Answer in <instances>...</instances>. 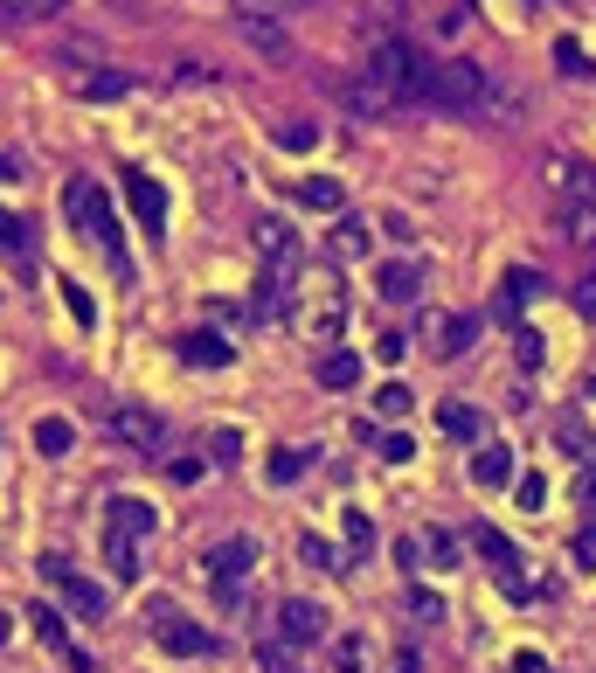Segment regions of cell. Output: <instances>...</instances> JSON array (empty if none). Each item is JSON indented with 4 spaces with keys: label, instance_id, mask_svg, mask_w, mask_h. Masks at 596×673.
Returning a JSON list of instances; mask_svg holds the SVG:
<instances>
[{
    "label": "cell",
    "instance_id": "cell-1",
    "mask_svg": "<svg viewBox=\"0 0 596 673\" xmlns=\"http://www.w3.org/2000/svg\"><path fill=\"white\" fill-rule=\"evenodd\" d=\"M493 98V77H486V63H472V56H444V63L423 70V90H417V105H431V111H486Z\"/></svg>",
    "mask_w": 596,
    "mask_h": 673
},
{
    "label": "cell",
    "instance_id": "cell-2",
    "mask_svg": "<svg viewBox=\"0 0 596 673\" xmlns=\"http://www.w3.org/2000/svg\"><path fill=\"white\" fill-rule=\"evenodd\" d=\"M423 70H431V63H423V56L409 49L402 35H388V42H375V49H368L361 77H368V84H382L388 98H396V111H402V105H417V90H423Z\"/></svg>",
    "mask_w": 596,
    "mask_h": 673
},
{
    "label": "cell",
    "instance_id": "cell-3",
    "mask_svg": "<svg viewBox=\"0 0 596 673\" xmlns=\"http://www.w3.org/2000/svg\"><path fill=\"white\" fill-rule=\"evenodd\" d=\"M63 216L70 222H77V230L84 236H98L104 243V257H111V265H119L125 271V243H119V216H111V195L98 188V181H63Z\"/></svg>",
    "mask_w": 596,
    "mask_h": 673
},
{
    "label": "cell",
    "instance_id": "cell-4",
    "mask_svg": "<svg viewBox=\"0 0 596 673\" xmlns=\"http://www.w3.org/2000/svg\"><path fill=\"white\" fill-rule=\"evenodd\" d=\"M35 570H42L49 584L63 590V604L77 611V619H104V611H111L104 584H90V576H77V563H70V555H55V549H49V555H42V563H35Z\"/></svg>",
    "mask_w": 596,
    "mask_h": 673
},
{
    "label": "cell",
    "instance_id": "cell-5",
    "mask_svg": "<svg viewBox=\"0 0 596 673\" xmlns=\"http://www.w3.org/2000/svg\"><path fill=\"white\" fill-rule=\"evenodd\" d=\"M104 431L119 438L125 452H153V444L166 438V424H160L146 403H111V409H104Z\"/></svg>",
    "mask_w": 596,
    "mask_h": 673
},
{
    "label": "cell",
    "instance_id": "cell-6",
    "mask_svg": "<svg viewBox=\"0 0 596 673\" xmlns=\"http://www.w3.org/2000/svg\"><path fill=\"white\" fill-rule=\"evenodd\" d=\"M153 639H160V652H174V660H215V632H201V625H188V619H174V611H153Z\"/></svg>",
    "mask_w": 596,
    "mask_h": 673
},
{
    "label": "cell",
    "instance_id": "cell-7",
    "mask_svg": "<svg viewBox=\"0 0 596 673\" xmlns=\"http://www.w3.org/2000/svg\"><path fill=\"white\" fill-rule=\"evenodd\" d=\"M201 570L215 576V590H236V584H244V576L257 570V541H250V535H229V541H215V549L201 555Z\"/></svg>",
    "mask_w": 596,
    "mask_h": 673
},
{
    "label": "cell",
    "instance_id": "cell-8",
    "mask_svg": "<svg viewBox=\"0 0 596 673\" xmlns=\"http://www.w3.org/2000/svg\"><path fill=\"white\" fill-rule=\"evenodd\" d=\"M277 639L320 646L326 639V604H312V597H285V604H277Z\"/></svg>",
    "mask_w": 596,
    "mask_h": 673
},
{
    "label": "cell",
    "instance_id": "cell-9",
    "mask_svg": "<svg viewBox=\"0 0 596 673\" xmlns=\"http://www.w3.org/2000/svg\"><path fill=\"white\" fill-rule=\"evenodd\" d=\"M534 292H542V271H527V265H513L507 278H499V292H493V320L520 333V306H527V298H534Z\"/></svg>",
    "mask_w": 596,
    "mask_h": 673
},
{
    "label": "cell",
    "instance_id": "cell-10",
    "mask_svg": "<svg viewBox=\"0 0 596 673\" xmlns=\"http://www.w3.org/2000/svg\"><path fill=\"white\" fill-rule=\"evenodd\" d=\"M250 236H257V257H264L271 271H298V230H291L285 216H264Z\"/></svg>",
    "mask_w": 596,
    "mask_h": 673
},
{
    "label": "cell",
    "instance_id": "cell-11",
    "mask_svg": "<svg viewBox=\"0 0 596 673\" xmlns=\"http://www.w3.org/2000/svg\"><path fill=\"white\" fill-rule=\"evenodd\" d=\"M125 201H133V216H139L146 236L166 230V188H160L153 174H139V167H133V174H125Z\"/></svg>",
    "mask_w": 596,
    "mask_h": 673
},
{
    "label": "cell",
    "instance_id": "cell-12",
    "mask_svg": "<svg viewBox=\"0 0 596 673\" xmlns=\"http://www.w3.org/2000/svg\"><path fill=\"white\" fill-rule=\"evenodd\" d=\"M472 549H479V555L493 563L499 590H507V597H527V584H520V570H513L520 555H513V541H507V535H499V528H479V535H472Z\"/></svg>",
    "mask_w": 596,
    "mask_h": 673
},
{
    "label": "cell",
    "instance_id": "cell-13",
    "mask_svg": "<svg viewBox=\"0 0 596 673\" xmlns=\"http://www.w3.org/2000/svg\"><path fill=\"white\" fill-rule=\"evenodd\" d=\"M104 521H111L119 535H153V528H160V514L146 507L139 493H119V500H104Z\"/></svg>",
    "mask_w": 596,
    "mask_h": 673
},
{
    "label": "cell",
    "instance_id": "cell-14",
    "mask_svg": "<svg viewBox=\"0 0 596 673\" xmlns=\"http://www.w3.org/2000/svg\"><path fill=\"white\" fill-rule=\"evenodd\" d=\"M236 35H244L250 49H264L271 63H291V42H285V28H277L271 14H244V22H236Z\"/></svg>",
    "mask_w": 596,
    "mask_h": 673
},
{
    "label": "cell",
    "instance_id": "cell-15",
    "mask_svg": "<svg viewBox=\"0 0 596 673\" xmlns=\"http://www.w3.org/2000/svg\"><path fill=\"white\" fill-rule=\"evenodd\" d=\"M375 292H382V298H396V306H409V298L423 292V265H409V257L382 265V271H375Z\"/></svg>",
    "mask_w": 596,
    "mask_h": 673
},
{
    "label": "cell",
    "instance_id": "cell-16",
    "mask_svg": "<svg viewBox=\"0 0 596 673\" xmlns=\"http://www.w3.org/2000/svg\"><path fill=\"white\" fill-rule=\"evenodd\" d=\"M368 236H375V230H368V216H340V222H333V236H326V250L340 257V265H353V257H368Z\"/></svg>",
    "mask_w": 596,
    "mask_h": 673
},
{
    "label": "cell",
    "instance_id": "cell-17",
    "mask_svg": "<svg viewBox=\"0 0 596 673\" xmlns=\"http://www.w3.org/2000/svg\"><path fill=\"white\" fill-rule=\"evenodd\" d=\"M431 333H437V354H444V362H458V354L479 341V320H472V313H451V320H431Z\"/></svg>",
    "mask_w": 596,
    "mask_h": 673
},
{
    "label": "cell",
    "instance_id": "cell-18",
    "mask_svg": "<svg viewBox=\"0 0 596 673\" xmlns=\"http://www.w3.org/2000/svg\"><path fill=\"white\" fill-rule=\"evenodd\" d=\"M229 341H222V333H188V341H181V362L188 368H229Z\"/></svg>",
    "mask_w": 596,
    "mask_h": 673
},
{
    "label": "cell",
    "instance_id": "cell-19",
    "mask_svg": "<svg viewBox=\"0 0 596 673\" xmlns=\"http://www.w3.org/2000/svg\"><path fill=\"white\" fill-rule=\"evenodd\" d=\"M104 563L119 584H133L139 576V535H119V528H104Z\"/></svg>",
    "mask_w": 596,
    "mask_h": 673
},
{
    "label": "cell",
    "instance_id": "cell-20",
    "mask_svg": "<svg viewBox=\"0 0 596 673\" xmlns=\"http://www.w3.org/2000/svg\"><path fill=\"white\" fill-rule=\"evenodd\" d=\"M472 479L479 486H507L513 479V452H507V444H479V452H472Z\"/></svg>",
    "mask_w": 596,
    "mask_h": 673
},
{
    "label": "cell",
    "instance_id": "cell-21",
    "mask_svg": "<svg viewBox=\"0 0 596 673\" xmlns=\"http://www.w3.org/2000/svg\"><path fill=\"white\" fill-rule=\"evenodd\" d=\"M298 201H306L312 216H340L347 209V195H340V181H326V174H312V181H298Z\"/></svg>",
    "mask_w": 596,
    "mask_h": 673
},
{
    "label": "cell",
    "instance_id": "cell-22",
    "mask_svg": "<svg viewBox=\"0 0 596 673\" xmlns=\"http://www.w3.org/2000/svg\"><path fill=\"white\" fill-rule=\"evenodd\" d=\"M437 431H444V438H472V444H479L486 417H479L472 403H437Z\"/></svg>",
    "mask_w": 596,
    "mask_h": 673
},
{
    "label": "cell",
    "instance_id": "cell-23",
    "mask_svg": "<svg viewBox=\"0 0 596 673\" xmlns=\"http://www.w3.org/2000/svg\"><path fill=\"white\" fill-rule=\"evenodd\" d=\"M340 541H347V563H361V555L375 549V521L361 507H340Z\"/></svg>",
    "mask_w": 596,
    "mask_h": 673
},
{
    "label": "cell",
    "instance_id": "cell-24",
    "mask_svg": "<svg viewBox=\"0 0 596 673\" xmlns=\"http://www.w3.org/2000/svg\"><path fill=\"white\" fill-rule=\"evenodd\" d=\"M562 236L596 250V201H562Z\"/></svg>",
    "mask_w": 596,
    "mask_h": 673
},
{
    "label": "cell",
    "instance_id": "cell-25",
    "mask_svg": "<svg viewBox=\"0 0 596 673\" xmlns=\"http://www.w3.org/2000/svg\"><path fill=\"white\" fill-rule=\"evenodd\" d=\"M125 90H133V77H125V70H84L77 77V98H125Z\"/></svg>",
    "mask_w": 596,
    "mask_h": 673
},
{
    "label": "cell",
    "instance_id": "cell-26",
    "mask_svg": "<svg viewBox=\"0 0 596 673\" xmlns=\"http://www.w3.org/2000/svg\"><path fill=\"white\" fill-rule=\"evenodd\" d=\"M320 382L326 389H353V382H361V354H347V347L320 354Z\"/></svg>",
    "mask_w": 596,
    "mask_h": 673
},
{
    "label": "cell",
    "instance_id": "cell-27",
    "mask_svg": "<svg viewBox=\"0 0 596 673\" xmlns=\"http://www.w3.org/2000/svg\"><path fill=\"white\" fill-rule=\"evenodd\" d=\"M271 139L285 146V154H312V146H320V125H312V119H277Z\"/></svg>",
    "mask_w": 596,
    "mask_h": 673
},
{
    "label": "cell",
    "instance_id": "cell-28",
    "mask_svg": "<svg viewBox=\"0 0 596 673\" xmlns=\"http://www.w3.org/2000/svg\"><path fill=\"white\" fill-rule=\"evenodd\" d=\"M257 666H264V673H298V646L277 639V632H264V639H257Z\"/></svg>",
    "mask_w": 596,
    "mask_h": 673
},
{
    "label": "cell",
    "instance_id": "cell-29",
    "mask_svg": "<svg viewBox=\"0 0 596 673\" xmlns=\"http://www.w3.org/2000/svg\"><path fill=\"white\" fill-rule=\"evenodd\" d=\"M298 555H306L312 570H326V576H340V570H353V563H347V549H333L326 535H306V541H298Z\"/></svg>",
    "mask_w": 596,
    "mask_h": 673
},
{
    "label": "cell",
    "instance_id": "cell-30",
    "mask_svg": "<svg viewBox=\"0 0 596 673\" xmlns=\"http://www.w3.org/2000/svg\"><path fill=\"white\" fill-rule=\"evenodd\" d=\"M70 438H77V431H70V417H42V424H35V452H42V458H63Z\"/></svg>",
    "mask_w": 596,
    "mask_h": 673
},
{
    "label": "cell",
    "instance_id": "cell-31",
    "mask_svg": "<svg viewBox=\"0 0 596 673\" xmlns=\"http://www.w3.org/2000/svg\"><path fill=\"white\" fill-rule=\"evenodd\" d=\"M28 619H35V639H42L49 652H70V632H63V611H49V604H35V611H28Z\"/></svg>",
    "mask_w": 596,
    "mask_h": 673
},
{
    "label": "cell",
    "instance_id": "cell-32",
    "mask_svg": "<svg viewBox=\"0 0 596 673\" xmlns=\"http://www.w3.org/2000/svg\"><path fill=\"white\" fill-rule=\"evenodd\" d=\"M423 555H431V570H458V535H444V528H423Z\"/></svg>",
    "mask_w": 596,
    "mask_h": 673
},
{
    "label": "cell",
    "instance_id": "cell-33",
    "mask_svg": "<svg viewBox=\"0 0 596 673\" xmlns=\"http://www.w3.org/2000/svg\"><path fill=\"white\" fill-rule=\"evenodd\" d=\"M271 486H291V479H306V452H298V444H285V452H271Z\"/></svg>",
    "mask_w": 596,
    "mask_h": 673
},
{
    "label": "cell",
    "instance_id": "cell-34",
    "mask_svg": "<svg viewBox=\"0 0 596 673\" xmlns=\"http://www.w3.org/2000/svg\"><path fill=\"white\" fill-rule=\"evenodd\" d=\"M70 0H0V14H22V22H55Z\"/></svg>",
    "mask_w": 596,
    "mask_h": 673
},
{
    "label": "cell",
    "instance_id": "cell-35",
    "mask_svg": "<svg viewBox=\"0 0 596 673\" xmlns=\"http://www.w3.org/2000/svg\"><path fill=\"white\" fill-rule=\"evenodd\" d=\"M22 250H28V222L0 209V257H22Z\"/></svg>",
    "mask_w": 596,
    "mask_h": 673
},
{
    "label": "cell",
    "instance_id": "cell-36",
    "mask_svg": "<svg viewBox=\"0 0 596 673\" xmlns=\"http://www.w3.org/2000/svg\"><path fill=\"white\" fill-rule=\"evenodd\" d=\"M409 403H417V396H409L402 382H382V389H375V409H382V417H409Z\"/></svg>",
    "mask_w": 596,
    "mask_h": 673
},
{
    "label": "cell",
    "instance_id": "cell-37",
    "mask_svg": "<svg viewBox=\"0 0 596 673\" xmlns=\"http://www.w3.org/2000/svg\"><path fill=\"white\" fill-rule=\"evenodd\" d=\"M513 354H520V368H542L548 362V347H542V333H534V327L513 333Z\"/></svg>",
    "mask_w": 596,
    "mask_h": 673
},
{
    "label": "cell",
    "instance_id": "cell-38",
    "mask_svg": "<svg viewBox=\"0 0 596 673\" xmlns=\"http://www.w3.org/2000/svg\"><path fill=\"white\" fill-rule=\"evenodd\" d=\"M555 70H562V77H583V42H575V35H562V42H555Z\"/></svg>",
    "mask_w": 596,
    "mask_h": 673
},
{
    "label": "cell",
    "instance_id": "cell-39",
    "mask_svg": "<svg viewBox=\"0 0 596 673\" xmlns=\"http://www.w3.org/2000/svg\"><path fill=\"white\" fill-rule=\"evenodd\" d=\"M63 306L77 313V327H98V306H90V292H84V285H70V278H63Z\"/></svg>",
    "mask_w": 596,
    "mask_h": 673
},
{
    "label": "cell",
    "instance_id": "cell-40",
    "mask_svg": "<svg viewBox=\"0 0 596 673\" xmlns=\"http://www.w3.org/2000/svg\"><path fill=\"white\" fill-rule=\"evenodd\" d=\"M333 666H340V673H361V666H368V646H361V639H333Z\"/></svg>",
    "mask_w": 596,
    "mask_h": 673
},
{
    "label": "cell",
    "instance_id": "cell-41",
    "mask_svg": "<svg viewBox=\"0 0 596 673\" xmlns=\"http://www.w3.org/2000/svg\"><path fill=\"white\" fill-rule=\"evenodd\" d=\"M312 0H244V14H271V22H285V14H306Z\"/></svg>",
    "mask_w": 596,
    "mask_h": 673
},
{
    "label": "cell",
    "instance_id": "cell-42",
    "mask_svg": "<svg viewBox=\"0 0 596 673\" xmlns=\"http://www.w3.org/2000/svg\"><path fill=\"white\" fill-rule=\"evenodd\" d=\"M569 555H575V563H583V570H596V521H589V528H583V535L569 541Z\"/></svg>",
    "mask_w": 596,
    "mask_h": 673
},
{
    "label": "cell",
    "instance_id": "cell-43",
    "mask_svg": "<svg viewBox=\"0 0 596 673\" xmlns=\"http://www.w3.org/2000/svg\"><path fill=\"white\" fill-rule=\"evenodd\" d=\"M542 500H548V479H542V473H527V479H520V507L534 514V507H542Z\"/></svg>",
    "mask_w": 596,
    "mask_h": 673
},
{
    "label": "cell",
    "instance_id": "cell-44",
    "mask_svg": "<svg viewBox=\"0 0 596 673\" xmlns=\"http://www.w3.org/2000/svg\"><path fill=\"white\" fill-rule=\"evenodd\" d=\"M402 354H409V341H402V333H382V341H375V362H388V368H396Z\"/></svg>",
    "mask_w": 596,
    "mask_h": 673
},
{
    "label": "cell",
    "instance_id": "cell-45",
    "mask_svg": "<svg viewBox=\"0 0 596 673\" xmlns=\"http://www.w3.org/2000/svg\"><path fill=\"white\" fill-rule=\"evenodd\" d=\"M236 458H244V438L222 431V438H215V465H236Z\"/></svg>",
    "mask_w": 596,
    "mask_h": 673
},
{
    "label": "cell",
    "instance_id": "cell-46",
    "mask_svg": "<svg viewBox=\"0 0 596 673\" xmlns=\"http://www.w3.org/2000/svg\"><path fill=\"white\" fill-rule=\"evenodd\" d=\"M409 452H417V444H409L402 431H396V438H382V458H388V465H409Z\"/></svg>",
    "mask_w": 596,
    "mask_h": 673
},
{
    "label": "cell",
    "instance_id": "cell-47",
    "mask_svg": "<svg viewBox=\"0 0 596 673\" xmlns=\"http://www.w3.org/2000/svg\"><path fill=\"white\" fill-rule=\"evenodd\" d=\"M166 479H174V486H188V479H201V458H174V465H166Z\"/></svg>",
    "mask_w": 596,
    "mask_h": 673
},
{
    "label": "cell",
    "instance_id": "cell-48",
    "mask_svg": "<svg viewBox=\"0 0 596 673\" xmlns=\"http://www.w3.org/2000/svg\"><path fill=\"white\" fill-rule=\"evenodd\" d=\"M575 500H583V507H596V465H583V473H575Z\"/></svg>",
    "mask_w": 596,
    "mask_h": 673
},
{
    "label": "cell",
    "instance_id": "cell-49",
    "mask_svg": "<svg viewBox=\"0 0 596 673\" xmlns=\"http://www.w3.org/2000/svg\"><path fill=\"white\" fill-rule=\"evenodd\" d=\"M513 673H555V666L542 660V652H520V660H513Z\"/></svg>",
    "mask_w": 596,
    "mask_h": 673
},
{
    "label": "cell",
    "instance_id": "cell-50",
    "mask_svg": "<svg viewBox=\"0 0 596 673\" xmlns=\"http://www.w3.org/2000/svg\"><path fill=\"white\" fill-rule=\"evenodd\" d=\"M575 313H596V278H583V285H575Z\"/></svg>",
    "mask_w": 596,
    "mask_h": 673
},
{
    "label": "cell",
    "instance_id": "cell-51",
    "mask_svg": "<svg viewBox=\"0 0 596 673\" xmlns=\"http://www.w3.org/2000/svg\"><path fill=\"white\" fill-rule=\"evenodd\" d=\"M63 660H70V673H98V660H90V652H77V646H70Z\"/></svg>",
    "mask_w": 596,
    "mask_h": 673
},
{
    "label": "cell",
    "instance_id": "cell-52",
    "mask_svg": "<svg viewBox=\"0 0 596 673\" xmlns=\"http://www.w3.org/2000/svg\"><path fill=\"white\" fill-rule=\"evenodd\" d=\"M396 673H423V660H417V646H402V652H396Z\"/></svg>",
    "mask_w": 596,
    "mask_h": 673
},
{
    "label": "cell",
    "instance_id": "cell-53",
    "mask_svg": "<svg viewBox=\"0 0 596 673\" xmlns=\"http://www.w3.org/2000/svg\"><path fill=\"white\" fill-rule=\"evenodd\" d=\"M0 181H22V160L14 154H0Z\"/></svg>",
    "mask_w": 596,
    "mask_h": 673
},
{
    "label": "cell",
    "instance_id": "cell-54",
    "mask_svg": "<svg viewBox=\"0 0 596 673\" xmlns=\"http://www.w3.org/2000/svg\"><path fill=\"white\" fill-rule=\"evenodd\" d=\"M14 639V619H8V611H0V646H8Z\"/></svg>",
    "mask_w": 596,
    "mask_h": 673
},
{
    "label": "cell",
    "instance_id": "cell-55",
    "mask_svg": "<svg viewBox=\"0 0 596 673\" xmlns=\"http://www.w3.org/2000/svg\"><path fill=\"white\" fill-rule=\"evenodd\" d=\"M589 396H596V376H589Z\"/></svg>",
    "mask_w": 596,
    "mask_h": 673
}]
</instances>
